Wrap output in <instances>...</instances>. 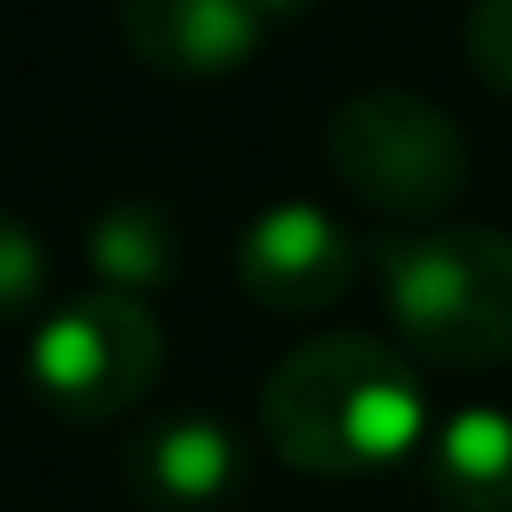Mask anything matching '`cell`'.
<instances>
[{"label": "cell", "mask_w": 512, "mask_h": 512, "mask_svg": "<svg viewBox=\"0 0 512 512\" xmlns=\"http://www.w3.org/2000/svg\"><path fill=\"white\" fill-rule=\"evenodd\" d=\"M117 20L137 59L163 72H227L273 26L266 0H117Z\"/></svg>", "instance_id": "7"}, {"label": "cell", "mask_w": 512, "mask_h": 512, "mask_svg": "<svg viewBox=\"0 0 512 512\" xmlns=\"http://www.w3.org/2000/svg\"><path fill=\"white\" fill-rule=\"evenodd\" d=\"M266 7H273V20H279V13H305L312 0H266Z\"/></svg>", "instance_id": "12"}, {"label": "cell", "mask_w": 512, "mask_h": 512, "mask_svg": "<svg viewBox=\"0 0 512 512\" xmlns=\"http://www.w3.org/2000/svg\"><path fill=\"white\" fill-rule=\"evenodd\" d=\"M428 493L454 512H512V409L467 402L422 441Z\"/></svg>", "instance_id": "8"}, {"label": "cell", "mask_w": 512, "mask_h": 512, "mask_svg": "<svg viewBox=\"0 0 512 512\" xmlns=\"http://www.w3.org/2000/svg\"><path fill=\"white\" fill-rule=\"evenodd\" d=\"M163 318L117 286H91L65 299L59 312L39 318L26 370L33 389L72 422H104V415L130 409L163 370Z\"/></svg>", "instance_id": "4"}, {"label": "cell", "mask_w": 512, "mask_h": 512, "mask_svg": "<svg viewBox=\"0 0 512 512\" xmlns=\"http://www.w3.org/2000/svg\"><path fill=\"white\" fill-rule=\"evenodd\" d=\"M415 363L370 331H312L266 370L260 435L305 474H370L422 441Z\"/></svg>", "instance_id": "1"}, {"label": "cell", "mask_w": 512, "mask_h": 512, "mask_svg": "<svg viewBox=\"0 0 512 512\" xmlns=\"http://www.w3.org/2000/svg\"><path fill=\"white\" fill-rule=\"evenodd\" d=\"M467 59L480 78H493L500 91H512V0H474L467 7Z\"/></svg>", "instance_id": "11"}, {"label": "cell", "mask_w": 512, "mask_h": 512, "mask_svg": "<svg viewBox=\"0 0 512 512\" xmlns=\"http://www.w3.org/2000/svg\"><path fill=\"white\" fill-rule=\"evenodd\" d=\"M46 292V247L13 208H0V325Z\"/></svg>", "instance_id": "10"}, {"label": "cell", "mask_w": 512, "mask_h": 512, "mask_svg": "<svg viewBox=\"0 0 512 512\" xmlns=\"http://www.w3.org/2000/svg\"><path fill=\"white\" fill-rule=\"evenodd\" d=\"M331 169L383 214H441L467 188V130L428 91L370 85L338 98L325 124Z\"/></svg>", "instance_id": "3"}, {"label": "cell", "mask_w": 512, "mask_h": 512, "mask_svg": "<svg viewBox=\"0 0 512 512\" xmlns=\"http://www.w3.org/2000/svg\"><path fill=\"white\" fill-rule=\"evenodd\" d=\"M240 286L266 305V312H325L350 292L357 279V240L331 208L318 201H273L240 227Z\"/></svg>", "instance_id": "5"}, {"label": "cell", "mask_w": 512, "mask_h": 512, "mask_svg": "<svg viewBox=\"0 0 512 512\" xmlns=\"http://www.w3.org/2000/svg\"><path fill=\"white\" fill-rule=\"evenodd\" d=\"M85 253H91V266H98L104 286L143 292V286H163L175 273L182 234H175V214L163 201H111V208L91 214Z\"/></svg>", "instance_id": "9"}, {"label": "cell", "mask_w": 512, "mask_h": 512, "mask_svg": "<svg viewBox=\"0 0 512 512\" xmlns=\"http://www.w3.org/2000/svg\"><path fill=\"white\" fill-rule=\"evenodd\" d=\"M383 299L428 363L493 370L512 357V234L441 221L376 247Z\"/></svg>", "instance_id": "2"}, {"label": "cell", "mask_w": 512, "mask_h": 512, "mask_svg": "<svg viewBox=\"0 0 512 512\" xmlns=\"http://www.w3.org/2000/svg\"><path fill=\"white\" fill-rule=\"evenodd\" d=\"M117 474L156 512H195L240 487L247 474V441L221 409H169L130 428L117 448Z\"/></svg>", "instance_id": "6"}]
</instances>
